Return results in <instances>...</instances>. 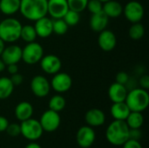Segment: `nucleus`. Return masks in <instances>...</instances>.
Segmentation results:
<instances>
[{
    "label": "nucleus",
    "instance_id": "1",
    "mask_svg": "<svg viewBox=\"0 0 149 148\" xmlns=\"http://www.w3.org/2000/svg\"><path fill=\"white\" fill-rule=\"evenodd\" d=\"M19 12L24 18L35 22L47 15V0H21Z\"/></svg>",
    "mask_w": 149,
    "mask_h": 148
},
{
    "label": "nucleus",
    "instance_id": "2",
    "mask_svg": "<svg viewBox=\"0 0 149 148\" xmlns=\"http://www.w3.org/2000/svg\"><path fill=\"white\" fill-rule=\"evenodd\" d=\"M106 138L113 146H122L127 140H129V127L126 121L114 120L111 122L107 128Z\"/></svg>",
    "mask_w": 149,
    "mask_h": 148
},
{
    "label": "nucleus",
    "instance_id": "3",
    "mask_svg": "<svg viewBox=\"0 0 149 148\" xmlns=\"http://www.w3.org/2000/svg\"><path fill=\"white\" fill-rule=\"evenodd\" d=\"M22 24L14 17H7L0 22V38L4 43H15L20 38Z\"/></svg>",
    "mask_w": 149,
    "mask_h": 148
},
{
    "label": "nucleus",
    "instance_id": "4",
    "mask_svg": "<svg viewBox=\"0 0 149 148\" xmlns=\"http://www.w3.org/2000/svg\"><path fill=\"white\" fill-rule=\"evenodd\" d=\"M131 112H144L149 106V94L148 90L134 88L127 92L125 99Z\"/></svg>",
    "mask_w": 149,
    "mask_h": 148
},
{
    "label": "nucleus",
    "instance_id": "5",
    "mask_svg": "<svg viewBox=\"0 0 149 148\" xmlns=\"http://www.w3.org/2000/svg\"><path fill=\"white\" fill-rule=\"evenodd\" d=\"M21 135L30 141H36L41 138L44 130L39 123V120L35 119H28L20 124Z\"/></svg>",
    "mask_w": 149,
    "mask_h": 148
},
{
    "label": "nucleus",
    "instance_id": "6",
    "mask_svg": "<svg viewBox=\"0 0 149 148\" xmlns=\"http://www.w3.org/2000/svg\"><path fill=\"white\" fill-rule=\"evenodd\" d=\"M43 56V46L35 41L27 43V44L22 48V60L27 65H35L38 63Z\"/></svg>",
    "mask_w": 149,
    "mask_h": 148
},
{
    "label": "nucleus",
    "instance_id": "7",
    "mask_svg": "<svg viewBox=\"0 0 149 148\" xmlns=\"http://www.w3.org/2000/svg\"><path fill=\"white\" fill-rule=\"evenodd\" d=\"M144 7L139 2L135 0H132L128 2L123 7V12L127 20H128L131 24L139 23L144 17Z\"/></svg>",
    "mask_w": 149,
    "mask_h": 148
},
{
    "label": "nucleus",
    "instance_id": "8",
    "mask_svg": "<svg viewBox=\"0 0 149 148\" xmlns=\"http://www.w3.org/2000/svg\"><path fill=\"white\" fill-rule=\"evenodd\" d=\"M39 123L44 132L52 133L58 130V128L59 127L61 123V119L58 113L48 109L41 115Z\"/></svg>",
    "mask_w": 149,
    "mask_h": 148
},
{
    "label": "nucleus",
    "instance_id": "9",
    "mask_svg": "<svg viewBox=\"0 0 149 148\" xmlns=\"http://www.w3.org/2000/svg\"><path fill=\"white\" fill-rule=\"evenodd\" d=\"M51 88H52L56 92L61 94L68 92L72 85V79L68 73L65 72H57L53 75L51 81Z\"/></svg>",
    "mask_w": 149,
    "mask_h": 148
},
{
    "label": "nucleus",
    "instance_id": "10",
    "mask_svg": "<svg viewBox=\"0 0 149 148\" xmlns=\"http://www.w3.org/2000/svg\"><path fill=\"white\" fill-rule=\"evenodd\" d=\"M31 90L38 98L46 97L51 91V84L49 80L43 75H36L31 80Z\"/></svg>",
    "mask_w": 149,
    "mask_h": 148
},
{
    "label": "nucleus",
    "instance_id": "11",
    "mask_svg": "<svg viewBox=\"0 0 149 148\" xmlns=\"http://www.w3.org/2000/svg\"><path fill=\"white\" fill-rule=\"evenodd\" d=\"M96 140V133L93 127L89 126H81L76 133V141L81 148L92 147Z\"/></svg>",
    "mask_w": 149,
    "mask_h": 148
},
{
    "label": "nucleus",
    "instance_id": "12",
    "mask_svg": "<svg viewBox=\"0 0 149 148\" xmlns=\"http://www.w3.org/2000/svg\"><path fill=\"white\" fill-rule=\"evenodd\" d=\"M39 62L42 71L49 75L56 74L60 71L62 67V63L60 58L53 54L44 55Z\"/></svg>",
    "mask_w": 149,
    "mask_h": 148
},
{
    "label": "nucleus",
    "instance_id": "13",
    "mask_svg": "<svg viewBox=\"0 0 149 148\" xmlns=\"http://www.w3.org/2000/svg\"><path fill=\"white\" fill-rule=\"evenodd\" d=\"M68 10L67 0H47V14L53 19L63 18Z\"/></svg>",
    "mask_w": 149,
    "mask_h": 148
},
{
    "label": "nucleus",
    "instance_id": "14",
    "mask_svg": "<svg viewBox=\"0 0 149 148\" xmlns=\"http://www.w3.org/2000/svg\"><path fill=\"white\" fill-rule=\"evenodd\" d=\"M0 58L5 65L17 64L20 60H22V48L14 44H10L9 46L4 47Z\"/></svg>",
    "mask_w": 149,
    "mask_h": 148
},
{
    "label": "nucleus",
    "instance_id": "15",
    "mask_svg": "<svg viewBox=\"0 0 149 148\" xmlns=\"http://www.w3.org/2000/svg\"><path fill=\"white\" fill-rule=\"evenodd\" d=\"M99 33L98 44L100 49L104 51H112L114 50L117 44V38L115 34L112 31L107 29Z\"/></svg>",
    "mask_w": 149,
    "mask_h": 148
},
{
    "label": "nucleus",
    "instance_id": "16",
    "mask_svg": "<svg viewBox=\"0 0 149 148\" xmlns=\"http://www.w3.org/2000/svg\"><path fill=\"white\" fill-rule=\"evenodd\" d=\"M37 33V36L41 38H49L52 33V19L48 17H43L35 21L33 25Z\"/></svg>",
    "mask_w": 149,
    "mask_h": 148
},
{
    "label": "nucleus",
    "instance_id": "17",
    "mask_svg": "<svg viewBox=\"0 0 149 148\" xmlns=\"http://www.w3.org/2000/svg\"><path fill=\"white\" fill-rule=\"evenodd\" d=\"M85 120L87 126L91 127H98L103 126L106 122V115L104 112L98 108H93L86 112Z\"/></svg>",
    "mask_w": 149,
    "mask_h": 148
},
{
    "label": "nucleus",
    "instance_id": "18",
    "mask_svg": "<svg viewBox=\"0 0 149 148\" xmlns=\"http://www.w3.org/2000/svg\"><path fill=\"white\" fill-rule=\"evenodd\" d=\"M107 92L110 100L113 103H117V102L125 101L128 91L125 85H121L117 82H114L109 86Z\"/></svg>",
    "mask_w": 149,
    "mask_h": 148
},
{
    "label": "nucleus",
    "instance_id": "19",
    "mask_svg": "<svg viewBox=\"0 0 149 148\" xmlns=\"http://www.w3.org/2000/svg\"><path fill=\"white\" fill-rule=\"evenodd\" d=\"M109 22V17L103 12H98L95 14H92L89 21L90 28L96 32H100L107 29Z\"/></svg>",
    "mask_w": 149,
    "mask_h": 148
},
{
    "label": "nucleus",
    "instance_id": "20",
    "mask_svg": "<svg viewBox=\"0 0 149 148\" xmlns=\"http://www.w3.org/2000/svg\"><path fill=\"white\" fill-rule=\"evenodd\" d=\"M33 112H34V109L31 103L27 101H22L18 103L17 106L15 107L14 113H15V117L17 118V120L22 122L24 120L31 119L33 115Z\"/></svg>",
    "mask_w": 149,
    "mask_h": 148
},
{
    "label": "nucleus",
    "instance_id": "21",
    "mask_svg": "<svg viewBox=\"0 0 149 148\" xmlns=\"http://www.w3.org/2000/svg\"><path fill=\"white\" fill-rule=\"evenodd\" d=\"M102 11L110 18L119 17L123 12L122 4L116 0H110L103 3Z\"/></svg>",
    "mask_w": 149,
    "mask_h": 148
},
{
    "label": "nucleus",
    "instance_id": "22",
    "mask_svg": "<svg viewBox=\"0 0 149 148\" xmlns=\"http://www.w3.org/2000/svg\"><path fill=\"white\" fill-rule=\"evenodd\" d=\"M130 112L131 111L125 101L113 103L110 109V113L112 117L116 120H126Z\"/></svg>",
    "mask_w": 149,
    "mask_h": 148
},
{
    "label": "nucleus",
    "instance_id": "23",
    "mask_svg": "<svg viewBox=\"0 0 149 148\" xmlns=\"http://www.w3.org/2000/svg\"><path fill=\"white\" fill-rule=\"evenodd\" d=\"M21 0H0V11L6 15L11 16L19 11Z\"/></svg>",
    "mask_w": 149,
    "mask_h": 148
},
{
    "label": "nucleus",
    "instance_id": "24",
    "mask_svg": "<svg viewBox=\"0 0 149 148\" xmlns=\"http://www.w3.org/2000/svg\"><path fill=\"white\" fill-rule=\"evenodd\" d=\"M125 121L129 129H140L143 126L144 117L140 112H130Z\"/></svg>",
    "mask_w": 149,
    "mask_h": 148
},
{
    "label": "nucleus",
    "instance_id": "25",
    "mask_svg": "<svg viewBox=\"0 0 149 148\" xmlns=\"http://www.w3.org/2000/svg\"><path fill=\"white\" fill-rule=\"evenodd\" d=\"M14 85L10 81V78L1 77L0 78V99H8L14 91Z\"/></svg>",
    "mask_w": 149,
    "mask_h": 148
},
{
    "label": "nucleus",
    "instance_id": "26",
    "mask_svg": "<svg viewBox=\"0 0 149 148\" xmlns=\"http://www.w3.org/2000/svg\"><path fill=\"white\" fill-rule=\"evenodd\" d=\"M65 105H66L65 99L62 95L58 93L50 99L49 103H48V107L50 110L59 113L62 110H64V108L65 107Z\"/></svg>",
    "mask_w": 149,
    "mask_h": 148
},
{
    "label": "nucleus",
    "instance_id": "27",
    "mask_svg": "<svg viewBox=\"0 0 149 148\" xmlns=\"http://www.w3.org/2000/svg\"><path fill=\"white\" fill-rule=\"evenodd\" d=\"M37 37L38 36L33 25L25 24L22 26L21 33H20V38L22 40H24L26 43H31V42H34Z\"/></svg>",
    "mask_w": 149,
    "mask_h": 148
},
{
    "label": "nucleus",
    "instance_id": "28",
    "mask_svg": "<svg viewBox=\"0 0 149 148\" xmlns=\"http://www.w3.org/2000/svg\"><path fill=\"white\" fill-rule=\"evenodd\" d=\"M128 34H129V37L134 40L141 39L145 34L144 25L142 24H141V22L132 24V25L129 28Z\"/></svg>",
    "mask_w": 149,
    "mask_h": 148
},
{
    "label": "nucleus",
    "instance_id": "29",
    "mask_svg": "<svg viewBox=\"0 0 149 148\" xmlns=\"http://www.w3.org/2000/svg\"><path fill=\"white\" fill-rule=\"evenodd\" d=\"M68 25L63 18L52 19V31L58 36L65 34L68 31Z\"/></svg>",
    "mask_w": 149,
    "mask_h": 148
},
{
    "label": "nucleus",
    "instance_id": "30",
    "mask_svg": "<svg viewBox=\"0 0 149 148\" xmlns=\"http://www.w3.org/2000/svg\"><path fill=\"white\" fill-rule=\"evenodd\" d=\"M63 19L68 26H75L80 20V13L72 10H68L63 17Z\"/></svg>",
    "mask_w": 149,
    "mask_h": 148
},
{
    "label": "nucleus",
    "instance_id": "31",
    "mask_svg": "<svg viewBox=\"0 0 149 148\" xmlns=\"http://www.w3.org/2000/svg\"><path fill=\"white\" fill-rule=\"evenodd\" d=\"M88 0H67L69 10H72L77 12H82L86 9Z\"/></svg>",
    "mask_w": 149,
    "mask_h": 148
},
{
    "label": "nucleus",
    "instance_id": "32",
    "mask_svg": "<svg viewBox=\"0 0 149 148\" xmlns=\"http://www.w3.org/2000/svg\"><path fill=\"white\" fill-rule=\"evenodd\" d=\"M86 9L89 10L91 14H95L102 11L103 3L99 0H88Z\"/></svg>",
    "mask_w": 149,
    "mask_h": 148
},
{
    "label": "nucleus",
    "instance_id": "33",
    "mask_svg": "<svg viewBox=\"0 0 149 148\" xmlns=\"http://www.w3.org/2000/svg\"><path fill=\"white\" fill-rule=\"evenodd\" d=\"M6 133L10 136V137H17L19 135H21V129H20V125L17 124V123H11L8 125L6 130H5Z\"/></svg>",
    "mask_w": 149,
    "mask_h": 148
},
{
    "label": "nucleus",
    "instance_id": "34",
    "mask_svg": "<svg viewBox=\"0 0 149 148\" xmlns=\"http://www.w3.org/2000/svg\"><path fill=\"white\" fill-rule=\"evenodd\" d=\"M116 81L117 83L119 84H121V85H125L128 82L129 80V75L126 72H120L117 73L116 75Z\"/></svg>",
    "mask_w": 149,
    "mask_h": 148
},
{
    "label": "nucleus",
    "instance_id": "35",
    "mask_svg": "<svg viewBox=\"0 0 149 148\" xmlns=\"http://www.w3.org/2000/svg\"><path fill=\"white\" fill-rule=\"evenodd\" d=\"M10 81L12 82V84H13L14 86H18V85H20L23 83V81H24V77H23L22 74L17 72V73H15V74H12L11 77L10 78Z\"/></svg>",
    "mask_w": 149,
    "mask_h": 148
},
{
    "label": "nucleus",
    "instance_id": "36",
    "mask_svg": "<svg viewBox=\"0 0 149 148\" xmlns=\"http://www.w3.org/2000/svg\"><path fill=\"white\" fill-rule=\"evenodd\" d=\"M123 148H142L141 144L140 143L139 140H127L123 145Z\"/></svg>",
    "mask_w": 149,
    "mask_h": 148
},
{
    "label": "nucleus",
    "instance_id": "37",
    "mask_svg": "<svg viewBox=\"0 0 149 148\" xmlns=\"http://www.w3.org/2000/svg\"><path fill=\"white\" fill-rule=\"evenodd\" d=\"M141 138V132L140 129H129V139L140 140Z\"/></svg>",
    "mask_w": 149,
    "mask_h": 148
},
{
    "label": "nucleus",
    "instance_id": "38",
    "mask_svg": "<svg viewBox=\"0 0 149 148\" xmlns=\"http://www.w3.org/2000/svg\"><path fill=\"white\" fill-rule=\"evenodd\" d=\"M140 85L141 88H143L145 90H148L149 88V76L148 75H143L141 79H140Z\"/></svg>",
    "mask_w": 149,
    "mask_h": 148
},
{
    "label": "nucleus",
    "instance_id": "39",
    "mask_svg": "<svg viewBox=\"0 0 149 148\" xmlns=\"http://www.w3.org/2000/svg\"><path fill=\"white\" fill-rule=\"evenodd\" d=\"M8 125H9L8 120L3 116H0V133L5 132Z\"/></svg>",
    "mask_w": 149,
    "mask_h": 148
},
{
    "label": "nucleus",
    "instance_id": "40",
    "mask_svg": "<svg viewBox=\"0 0 149 148\" xmlns=\"http://www.w3.org/2000/svg\"><path fill=\"white\" fill-rule=\"evenodd\" d=\"M7 69V72L8 73H10V75L12 74H15L17 72H18V66L17 64H11V65H6L5 67Z\"/></svg>",
    "mask_w": 149,
    "mask_h": 148
},
{
    "label": "nucleus",
    "instance_id": "41",
    "mask_svg": "<svg viewBox=\"0 0 149 148\" xmlns=\"http://www.w3.org/2000/svg\"><path fill=\"white\" fill-rule=\"evenodd\" d=\"M24 148H42L41 146L38 143H36L35 141H31V143H29Z\"/></svg>",
    "mask_w": 149,
    "mask_h": 148
},
{
    "label": "nucleus",
    "instance_id": "42",
    "mask_svg": "<svg viewBox=\"0 0 149 148\" xmlns=\"http://www.w3.org/2000/svg\"><path fill=\"white\" fill-rule=\"evenodd\" d=\"M4 47H5V43L0 38V57H1V55H2V52H3Z\"/></svg>",
    "mask_w": 149,
    "mask_h": 148
},
{
    "label": "nucleus",
    "instance_id": "43",
    "mask_svg": "<svg viewBox=\"0 0 149 148\" xmlns=\"http://www.w3.org/2000/svg\"><path fill=\"white\" fill-rule=\"evenodd\" d=\"M5 67H6L5 64L3 63V61L2 58H0V72H2L5 69Z\"/></svg>",
    "mask_w": 149,
    "mask_h": 148
},
{
    "label": "nucleus",
    "instance_id": "44",
    "mask_svg": "<svg viewBox=\"0 0 149 148\" xmlns=\"http://www.w3.org/2000/svg\"><path fill=\"white\" fill-rule=\"evenodd\" d=\"M99 1H100L102 3H106V2H107V1H110V0H99Z\"/></svg>",
    "mask_w": 149,
    "mask_h": 148
}]
</instances>
